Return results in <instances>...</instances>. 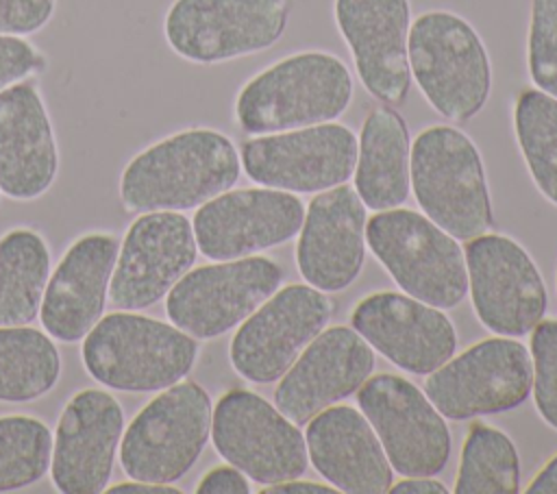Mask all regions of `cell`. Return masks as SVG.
Masks as SVG:
<instances>
[{
	"mask_svg": "<svg viewBox=\"0 0 557 494\" xmlns=\"http://www.w3.org/2000/svg\"><path fill=\"white\" fill-rule=\"evenodd\" d=\"M242 172L235 144L215 128H185L135 155L122 172L128 211H185L231 189Z\"/></svg>",
	"mask_w": 557,
	"mask_h": 494,
	"instance_id": "1",
	"label": "cell"
},
{
	"mask_svg": "<svg viewBox=\"0 0 557 494\" xmlns=\"http://www.w3.org/2000/svg\"><path fill=\"white\" fill-rule=\"evenodd\" d=\"M352 74L333 52L287 54L242 85L235 120L248 135L333 122L352 100Z\"/></svg>",
	"mask_w": 557,
	"mask_h": 494,
	"instance_id": "2",
	"label": "cell"
},
{
	"mask_svg": "<svg viewBox=\"0 0 557 494\" xmlns=\"http://www.w3.org/2000/svg\"><path fill=\"white\" fill-rule=\"evenodd\" d=\"M83 363L94 381L120 392H161L189 374L196 337L174 324L115 311L83 339Z\"/></svg>",
	"mask_w": 557,
	"mask_h": 494,
	"instance_id": "3",
	"label": "cell"
},
{
	"mask_svg": "<svg viewBox=\"0 0 557 494\" xmlns=\"http://www.w3.org/2000/svg\"><path fill=\"white\" fill-rule=\"evenodd\" d=\"M409 183L424 215L453 237L472 239L492 229L483 159L463 131L448 124L420 131L409 150Z\"/></svg>",
	"mask_w": 557,
	"mask_h": 494,
	"instance_id": "4",
	"label": "cell"
},
{
	"mask_svg": "<svg viewBox=\"0 0 557 494\" xmlns=\"http://www.w3.org/2000/svg\"><path fill=\"white\" fill-rule=\"evenodd\" d=\"M411 78L446 120L468 122L487 102L492 63L474 26L453 11L420 13L409 26Z\"/></svg>",
	"mask_w": 557,
	"mask_h": 494,
	"instance_id": "5",
	"label": "cell"
},
{
	"mask_svg": "<svg viewBox=\"0 0 557 494\" xmlns=\"http://www.w3.org/2000/svg\"><path fill=\"white\" fill-rule=\"evenodd\" d=\"M366 244L409 296L440 309L468 294L466 257L457 237L411 209L376 211L366 222Z\"/></svg>",
	"mask_w": 557,
	"mask_h": 494,
	"instance_id": "6",
	"label": "cell"
},
{
	"mask_svg": "<svg viewBox=\"0 0 557 494\" xmlns=\"http://www.w3.org/2000/svg\"><path fill=\"white\" fill-rule=\"evenodd\" d=\"M211 398L196 381L161 390L122 435V470L135 481H178L200 457L211 435Z\"/></svg>",
	"mask_w": 557,
	"mask_h": 494,
	"instance_id": "7",
	"label": "cell"
},
{
	"mask_svg": "<svg viewBox=\"0 0 557 494\" xmlns=\"http://www.w3.org/2000/svg\"><path fill=\"white\" fill-rule=\"evenodd\" d=\"M287 17V0H174L163 35L178 57L211 65L272 48Z\"/></svg>",
	"mask_w": 557,
	"mask_h": 494,
	"instance_id": "8",
	"label": "cell"
},
{
	"mask_svg": "<svg viewBox=\"0 0 557 494\" xmlns=\"http://www.w3.org/2000/svg\"><path fill=\"white\" fill-rule=\"evenodd\" d=\"M531 353L516 337H487L450 357L426 379L424 394L444 418L468 420L522 405L531 392Z\"/></svg>",
	"mask_w": 557,
	"mask_h": 494,
	"instance_id": "9",
	"label": "cell"
},
{
	"mask_svg": "<svg viewBox=\"0 0 557 494\" xmlns=\"http://www.w3.org/2000/svg\"><path fill=\"white\" fill-rule=\"evenodd\" d=\"M283 270L268 257L226 259L187 270L165 298L174 326L213 339L242 324L281 285Z\"/></svg>",
	"mask_w": 557,
	"mask_h": 494,
	"instance_id": "10",
	"label": "cell"
},
{
	"mask_svg": "<svg viewBox=\"0 0 557 494\" xmlns=\"http://www.w3.org/2000/svg\"><path fill=\"white\" fill-rule=\"evenodd\" d=\"M357 403L392 470L403 477H433L444 470L453 448L448 424L411 381L389 372L368 376L357 390Z\"/></svg>",
	"mask_w": 557,
	"mask_h": 494,
	"instance_id": "11",
	"label": "cell"
},
{
	"mask_svg": "<svg viewBox=\"0 0 557 494\" xmlns=\"http://www.w3.org/2000/svg\"><path fill=\"white\" fill-rule=\"evenodd\" d=\"M211 440L220 457L265 485L296 479L309 464L298 424L248 390H231L218 400L211 416Z\"/></svg>",
	"mask_w": 557,
	"mask_h": 494,
	"instance_id": "12",
	"label": "cell"
},
{
	"mask_svg": "<svg viewBox=\"0 0 557 494\" xmlns=\"http://www.w3.org/2000/svg\"><path fill=\"white\" fill-rule=\"evenodd\" d=\"M239 161L246 176L259 185L315 194L352 176L357 135L339 122L268 133L244 141Z\"/></svg>",
	"mask_w": 557,
	"mask_h": 494,
	"instance_id": "13",
	"label": "cell"
},
{
	"mask_svg": "<svg viewBox=\"0 0 557 494\" xmlns=\"http://www.w3.org/2000/svg\"><path fill=\"white\" fill-rule=\"evenodd\" d=\"M463 257L468 294L481 324L505 337L531 333L548 300L531 255L507 235L483 233L466 244Z\"/></svg>",
	"mask_w": 557,
	"mask_h": 494,
	"instance_id": "14",
	"label": "cell"
},
{
	"mask_svg": "<svg viewBox=\"0 0 557 494\" xmlns=\"http://www.w3.org/2000/svg\"><path fill=\"white\" fill-rule=\"evenodd\" d=\"M331 313L333 302L311 285L292 283L276 289L233 335L231 366L250 383L278 381L326 326Z\"/></svg>",
	"mask_w": 557,
	"mask_h": 494,
	"instance_id": "15",
	"label": "cell"
},
{
	"mask_svg": "<svg viewBox=\"0 0 557 494\" xmlns=\"http://www.w3.org/2000/svg\"><path fill=\"white\" fill-rule=\"evenodd\" d=\"M302 202L274 187L226 189L200 205L191 220L198 250L213 259H239L298 235Z\"/></svg>",
	"mask_w": 557,
	"mask_h": 494,
	"instance_id": "16",
	"label": "cell"
},
{
	"mask_svg": "<svg viewBox=\"0 0 557 494\" xmlns=\"http://www.w3.org/2000/svg\"><path fill=\"white\" fill-rule=\"evenodd\" d=\"M191 222L178 211H148L126 231L109 296L117 309H144L168 296L196 261Z\"/></svg>",
	"mask_w": 557,
	"mask_h": 494,
	"instance_id": "17",
	"label": "cell"
},
{
	"mask_svg": "<svg viewBox=\"0 0 557 494\" xmlns=\"http://www.w3.org/2000/svg\"><path fill=\"white\" fill-rule=\"evenodd\" d=\"M350 324L374 350L411 374H431L457 348L448 316L409 294L376 292L361 298Z\"/></svg>",
	"mask_w": 557,
	"mask_h": 494,
	"instance_id": "18",
	"label": "cell"
},
{
	"mask_svg": "<svg viewBox=\"0 0 557 494\" xmlns=\"http://www.w3.org/2000/svg\"><path fill=\"white\" fill-rule=\"evenodd\" d=\"M372 370V346L355 329H322L281 376L274 405L294 424H307L322 409L355 394Z\"/></svg>",
	"mask_w": 557,
	"mask_h": 494,
	"instance_id": "19",
	"label": "cell"
},
{
	"mask_svg": "<svg viewBox=\"0 0 557 494\" xmlns=\"http://www.w3.org/2000/svg\"><path fill=\"white\" fill-rule=\"evenodd\" d=\"M333 17L361 85L383 104L405 102L411 85L409 0H333Z\"/></svg>",
	"mask_w": 557,
	"mask_h": 494,
	"instance_id": "20",
	"label": "cell"
},
{
	"mask_svg": "<svg viewBox=\"0 0 557 494\" xmlns=\"http://www.w3.org/2000/svg\"><path fill=\"white\" fill-rule=\"evenodd\" d=\"M124 431L122 405L104 390H81L63 407L52 442V483L63 494L102 492Z\"/></svg>",
	"mask_w": 557,
	"mask_h": 494,
	"instance_id": "21",
	"label": "cell"
},
{
	"mask_svg": "<svg viewBox=\"0 0 557 494\" xmlns=\"http://www.w3.org/2000/svg\"><path fill=\"white\" fill-rule=\"evenodd\" d=\"M366 205L352 187L337 185L309 202L296 244L302 279L320 292L355 283L366 261Z\"/></svg>",
	"mask_w": 557,
	"mask_h": 494,
	"instance_id": "22",
	"label": "cell"
},
{
	"mask_svg": "<svg viewBox=\"0 0 557 494\" xmlns=\"http://www.w3.org/2000/svg\"><path fill=\"white\" fill-rule=\"evenodd\" d=\"M117 250L111 233H87L63 252L39 307L50 337L78 342L102 318Z\"/></svg>",
	"mask_w": 557,
	"mask_h": 494,
	"instance_id": "23",
	"label": "cell"
},
{
	"mask_svg": "<svg viewBox=\"0 0 557 494\" xmlns=\"http://www.w3.org/2000/svg\"><path fill=\"white\" fill-rule=\"evenodd\" d=\"M59 170V150L44 98L33 81L0 91V192L33 200L48 192Z\"/></svg>",
	"mask_w": 557,
	"mask_h": 494,
	"instance_id": "24",
	"label": "cell"
},
{
	"mask_svg": "<svg viewBox=\"0 0 557 494\" xmlns=\"http://www.w3.org/2000/svg\"><path fill=\"white\" fill-rule=\"evenodd\" d=\"M307 455L315 472L350 494H381L392 481L389 459L368 422L348 405H331L307 422Z\"/></svg>",
	"mask_w": 557,
	"mask_h": 494,
	"instance_id": "25",
	"label": "cell"
},
{
	"mask_svg": "<svg viewBox=\"0 0 557 494\" xmlns=\"http://www.w3.org/2000/svg\"><path fill=\"white\" fill-rule=\"evenodd\" d=\"M355 192L372 211L403 205L409 196V131L389 104L374 107L361 126L355 161Z\"/></svg>",
	"mask_w": 557,
	"mask_h": 494,
	"instance_id": "26",
	"label": "cell"
},
{
	"mask_svg": "<svg viewBox=\"0 0 557 494\" xmlns=\"http://www.w3.org/2000/svg\"><path fill=\"white\" fill-rule=\"evenodd\" d=\"M50 279V252L30 229H13L0 239V326L35 320Z\"/></svg>",
	"mask_w": 557,
	"mask_h": 494,
	"instance_id": "27",
	"label": "cell"
},
{
	"mask_svg": "<svg viewBox=\"0 0 557 494\" xmlns=\"http://www.w3.org/2000/svg\"><path fill=\"white\" fill-rule=\"evenodd\" d=\"M61 374L52 337L30 326H0V400L28 403L48 394Z\"/></svg>",
	"mask_w": 557,
	"mask_h": 494,
	"instance_id": "28",
	"label": "cell"
},
{
	"mask_svg": "<svg viewBox=\"0 0 557 494\" xmlns=\"http://www.w3.org/2000/svg\"><path fill=\"white\" fill-rule=\"evenodd\" d=\"M513 131L537 189L557 205V98L527 87L513 104Z\"/></svg>",
	"mask_w": 557,
	"mask_h": 494,
	"instance_id": "29",
	"label": "cell"
},
{
	"mask_svg": "<svg viewBox=\"0 0 557 494\" xmlns=\"http://www.w3.org/2000/svg\"><path fill=\"white\" fill-rule=\"evenodd\" d=\"M520 459L513 442L500 429L474 424L463 442L455 479L457 494H516Z\"/></svg>",
	"mask_w": 557,
	"mask_h": 494,
	"instance_id": "30",
	"label": "cell"
},
{
	"mask_svg": "<svg viewBox=\"0 0 557 494\" xmlns=\"http://www.w3.org/2000/svg\"><path fill=\"white\" fill-rule=\"evenodd\" d=\"M50 429L30 416L0 418V492L39 481L50 468Z\"/></svg>",
	"mask_w": 557,
	"mask_h": 494,
	"instance_id": "31",
	"label": "cell"
},
{
	"mask_svg": "<svg viewBox=\"0 0 557 494\" xmlns=\"http://www.w3.org/2000/svg\"><path fill=\"white\" fill-rule=\"evenodd\" d=\"M527 67L533 85L557 98V0H531Z\"/></svg>",
	"mask_w": 557,
	"mask_h": 494,
	"instance_id": "32",
	"label": "cell"
},
{
	"mask_svg": "<svg viewBox=\"0 0 557 494\" xmlns=\"http://www.w3.org/2000/svg\"><path fill=\"white\" fill-rule=\"evenodd\" d=\"M531 359L537 413L557 431V320H540L533 326Z\"/></svg>",
	"mask_w": 557,
	"mask_h": 494,
	"instance_id": "33",
	"label": "cell"
},
{
	"mask_svg": "<svg viewBox=\"0 0 557 494\" xmlns=\"http://www.w3.org/2000/svg\"><path fill=\"white\" fill-rule=\"evenodd\" d=\"M46 67L44 54L20 35H0V91Z\"/></svg>",
	"mask_w": 557,
	"mask_h": 494,
	"instance_id": "34",
	"label": "cell"
},
{
	"mask_svg": "<svg viewBox=\"0 0 557 494\" xmlns=\"http://www.w3.org/2000/svg\"><path fill=\"white\" fill-rule=\"evenodd\" d=\"M57 0H0V35H30L54 15Z\"/></svg>",
	"mask_w": 557,
	"mask_h": 494,
	"instance_id": "35",
	"label": "cell"
},
{
	"mask_svg": "<svg viewBox=\"0 0 557 494\" xmlns=\"http://www.w3.org/2000/svg\"><path fill=\"white\" fill-rule=\"evenodd\" d=\"M198 494H248V477L235 466H218L209 470L196 485Z\"/></svg>",
	"mask_w": 557,
	"mask_h": 494,
	"instance_id": "36",
	"label": "cell"
},
{
	"mask_svg": "<svg viewBox=\"0 0 557 494\" xmlns=\"http://www.w3.org/2000/svg\"><path fill=\"white\" fill-rule=\"evenodd\" d=\"M261 492L263 494H331V492H339V490L324 485V483H315V481H300L296 477V479L270 483Z\"/></svg>",
	"mask_w": 557,
	"mask_h": 494,
	"instance_id": "37",
	"label": "cell"
},
{
	"mask_svg": "<svg viewBox=\"0 0 557 494\" xmlns=\"http://www.w3.org/2000/svg\"><path fill=\"white\" fill-rule=\"evenodd\" d=\"M387 492L394 494H446V485L431 477H405L403 481L389 485Z\"/></svg>",
	"mask_w": 557,
	"mask_h": 494,
	"instance_id": "38",
	"label": "cell"
},
{
	"mask_svg": "<svg viewBox=\"0 0 557 494\" xmlns=\"http://www.w3.org/2000/svg\"><path fill=\"white\" fill-rule=\"evenodd\" d=\"M104 492L109 494H181V490L174 487L172 483H152V481H135V479L104 487Z\"/></svg>",
	"mask_w": 557,
	"mask_h": 494,
	"instance_id": "39",
	"label": "cell"
},
{
	"mask_svg": "<svg viewBox=\"0 0 557 494\" xmlns=\"http://www.w3.org/2000/svg\"><path fill=\"white\" fill-rule=\"evenodd\" d=\"M527 494H557V455L550 457L544 468L527 485Z\"/></svg>",
	"mask_w": 557,
	"mask_h": 494,
	"instance_id": "40",
	"label": "cell"
}]
</instances>
